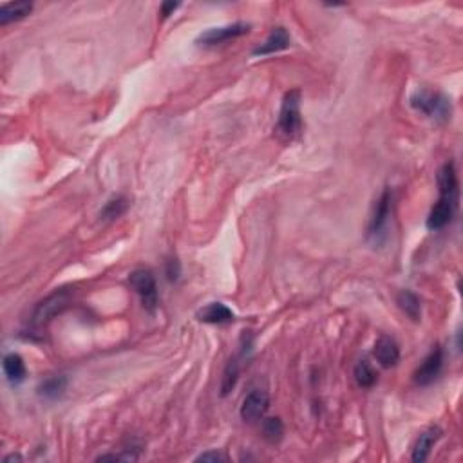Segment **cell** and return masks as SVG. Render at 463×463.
<instances>
[{
	"label": "cell",
	"mask_w": 463,
	"mask_h": 463,
	"mask_svg": "<svg viewBox=\"0 0 463 463\" xmlns=\"http://www.w3.org/2000/svg\"><path fill=\"white\" fill-rule=\"evenodd\" d=\"M303 129V118H300V93L297 89L290 91L282 98L281 113H279L275 132L281 139H293L299 136Z\"/></svg>",
	"instance_id": "1"
},
{
	"label": "cell",
	"mask_w": 463,
	"mask_h": 463,
	"mask_svg": "<svg viewBox=\"0 0 463 463\" xmlns=\"http://www.w3.org/2000/svg\"><path fill=\"white\" fill-rule=\"evenodd\" d=\"M71 297V290H68V288H62V290H56L51 295H47L46 299L40 300V303L34 306L33 315H31L30 320L31 328L40 329L49 324L51 320L55 319L56 315H60V313L69 306Z\"/></svg>",
	"instance_id": "2"
},
{
	"label": "cell",
	"mask_w": 463,
	"mask_h": 463,
	"mask_svg": "<svg viewBox=\"0 0 463 463\" xmlns=\"http://www.w3.org/2000/svg\"><path fill=\"white\" fill-rule=\"evenodd\" d=\"M411 107L418 113L426 114L433 120H440V122H445V120L451 118V100L447 96H443L442 93H434V91H427V89H421L411 96Z\"/></svg>",
	"instance_id": "3"
},
{
	"label": "cell",
	"mask_w": 463,
	"mask_h": 463,
	"mask_svg": "<svg viewBox=\"0 0 463 463\" xmlns=\"http://www.w3.org/2000/svg\"><path fill=\"white\" fill-rule=\"evenodd\" d=\"M129 284H131L132 290L138 293L145 310L154 312L158 307V303H160V295H158L156 279H154L151 269H134V272L129 275Z\"/></svg>",
	"instance_id": "4"
},
{
	"label": "cell",
	"mask_w": 463,
	"mask_h": 463,
	"mask_svg": "<svg viewBox=\"0 0 463 463\" xmlns=\"http://www.w3.org/2000/svg\"><path fill=\"white\" fill-rule=\"evenodd\" d=\"M248 31H250V24L236 22V24H228V25H221V27H212V30H207L205 33L199 34L196 42H198L199 46L215 47V46H221V44L224 42H230L234 38L243 37V34H246Z\"/></svg>",
	"instance_id": "5"
},
{
	"label": "cell",
	"mask_w": 463,
	"mask_h": 463,
	"mask_svg": "<svg viewBox=\"0 0 463 463\" xmlns=\"http://www.w3.org/2000/svg\"><path fill=\"white\" fill-rule=\"evenodd\" d=\"M391 208H393V192L389 189H386L382 192V196L379 198V201H376L375 212H373L369 221V237L375 241V243L386 236L389 217H391Z\"/></svg>",
	"instance_id": "6"
},
{
	"label": "cell",
	"mask_w": 463,
	"mask_h": 463,
	"mask_svg": "<svg viewBox=\"0 0 463 463\" xmlns=\"http://www.w3.org/2000/svg\"><path fill=\"white\" fill-rule=\"evenodd\" d=\"M269 407V395L261 389H253L252 393L244 396L241 404V418L246 421H255L266 414Z\"/></svg>",
	"instance_id": "7"
},
{
	"label": "cell",
	"mask_w": 463,
	"mask_h": 463,
	"mask_svg": "<svg viewBox=\"0 0 463 463\" xmlns=\"http://www.w3.org/2000/svg\"><path fill=\"white\" fill-rule=\"evenodd\" d=\"M443 367V351L440 348L431 351L426 357V360L421 362V366L418 367L417 373H414V382L418 386H429L434 380L438 379V375L442 373Z\"/></svg>",
	"instance_id": "8"
},
{
	"label": "cell",
	"mask_w": 463,
	"mask_h": 463,
	"mask_svg": "<svg viewBox=\"0 0 463 463\" xmlns=\"http://www.w3.org/2000/svg\"><path fill=\"white\" fill-rule=\"evenodd\" d=\"M456 210V199L452 198H442L436 203L434 207L431 208L429 217H427V228L429 230H442L443 227L451 223L452 217H455Z\"/></svg>",
	"instance_id": "9"
},
{
	"label": "cell",
	"mask_w": 463,
	"mask_h": 463,
	"mask_svg": "<svg viewBox=\"0 0 463 463\" xmlns=\"http://www.w3.org/2000/svg\"><path fill=\"white\" fill-rule=\"evenodd\" d=\"M440 438H442V429L438 426H431L424 433H420L413 447V462H426L431 455V449L438 443Z\"/></svg>",
	"instance_id": "10"
},
{
	"label": "cell",
	"mask_w": 463,
	"mask_h": 463,
	"mask_svg": "<svg viewBox=\"0 0 463 463\" xmlns=\"http://www.w3.org/2000/svg\"><path fill=\"white\" fill-rule=\"evenodd\" d=\"M373 355H375L376 362L382 367H393L400 360V348L391 337H380L375 342Z\"/></svg>",
	"instance_id": "11"
},
{
	"label": "cell",
	"mask_w": 463,
	"mask_h": 463,
	"mask_svg": "<svg viewBox=\"0 0 463 463\" xmlns=\"http://www.w3.org/2000/svg\"><path fill=\"white\" fill-rule=\"evenodd\" d=\"M198 319L207 324H230L236 320V313L231 312L230 307L224 306L223 303H212L207 307H203L198 313Z\"/></svg>",
	"instance_id": "12"
},
{
	"label": "cell",
	"mask_w": 463,
	"mask_h": 463,
	"mask_svg": "<svg viewBox=\"0 0 463 463\" xmlns=\"http://www.w3.org/2000/svg\"><path fill=\"white\" fill-rule=\"evenodd\" d=\"M288 46H290V34H288V31L284 27H275L265 42L253 49V55H274V53H279V51H284Z\"/></svg>",
	"instance_id": "13"
},
{
	"label": "cell",
	"mask_w": 463,
	"mask_h": 463,
	"mask_svg": "<svg viewBox=\"0 0 463 463\" xmlns=\"http://www.w3.org/2000/svg\"><path fill=\"white\" fill-rule=\"evenodd\" d=\"M436 182H438L440 196L442 198L456 199V196H458V174H456V167L452 161L445 163L440 169Z\"/></svg>",
	"instance_id": "14"
},
{
	"label": "cell",
	"mask_w": 463,
	"mask_h": 463,
	"mask_svg": "<svg viewBox=\"0 0 463 463\" xmlns=\"http://www.w3.org/2000/svg\"><path fill=\"white\" fill-rule=\"evenodd\" d=\"M33 9L31 2H8L0 8V24L6 25L9 22H17L20 18L27 17Z\"/></svg>",
	"instance_id": "15"
},
{
	"label": "cell",
	"mask_w": 463,
	"mask_h": 463,
	"mask_svg": "<svg viewBox=\"0 0 463 463\" xmlns=\"http://www.w3.org/2000/svg\"><path fill=\"white\" fill-rule=\"evenodd\" d=\"M65 389H68V376L53 375L40 383L38 393H40V396L47 398V400H56V398H60L65 393Z\"/></svg>",
	"instance_id": "16"
},
{
	"label": "cell",
	"mask_w": 463,
	"mask_h": 463,
	"mask_svg": "<svg viewBox=\"0 0 463 463\" xmlns=\"http://www.w3.org/2000/svg\"><path fill=\"white\" fill-rule=\"evenodd\" d=\"M396 303H398L400 310L409 317V319L417 320V322L421 319V303H420V297H418L417 293H413V291L409 290L400 291Z\"/></svg>",
	"instance_id": "17"
},
{
	"label": "cell",
	"mask_w": 463,
	"mask_h": 463,
	"mask_svg": "<svg viewBox=\"0 0 463 463\" xmlns=\"http://www.w3.org/2000/svg\"><path fill=\"white\" fill-rule=\"evenodd\" d=\"M4 373L11 383H20L25 379V364L20 355L9 353L4 357Z\"/></svg>",
	"instance_id": "18"
},
{
	"label": "cell",
	"mask_w": 463,
	"mask_h": 463,
	"mask_svg": "<svg viewBox=\"0 0 463 463\" xmlns=\"http://www.w3.org/2000/svg\"><path fill=\"white\" fill-rule=\"evenodd\" d=\"M129 208V199L125 196H114L113 199L106 203V207L101 208L100 220L101 221H114L122 217Z\"/></svg>",
	"instance_id": "19"
},
{
	"label": "cell",
	"mask_w": 463,
	"mask_h": 463,
	"mask_svg": "<svg viewBox=\"0 0 463 463\" xmlns=\"http://www.w3.org/2000/svg\"><path fill=\"white\" fill-rule=\"evenodd\" d=\"M355 380L360 388H373L379 380V375H376L375 367L371 366L367 360H360V362L355 366Z\"/></svg>",
	"instance_id": "20"
},
{
	"label": "cell",
	"mask_w": 463,
	"mask_h": 463,
	"mask_svg": "<svg viewBox=\"0 0 463 463\" xmlns=\"http://www.w3.org/2000/svg\"><path fill=\"white\" fill-rule=\"evenodd\" d=\"M241 373V362L239 358H231L230 362H228L227 369L223 373V382H221V395L227 396L231 389L236 388L237 379H239Z\"/></svg>",
	"instance_id": "21"
},
{
	"label": "cell",
	"mask_w": 463,
	"mask_h": 463,
	"mask_svg": "<svg viewBox=\"0 0 463 463\" xmlns=\"http://www.w3.org/2000/svg\"><path fill=\"white\" fill-rule=\"evenodd\" d=\"M262 436L269 443H279L284 436V424L281 418H266L262 421Z\"/></svg>",
	"instance_id": "22"
},
{
	"label": "cell",
	"mask_w": 463,
	"mask_h": 463,
	"mask_svg": "<svg viewBox=\"0 0 463 463\" xmlns=\"http://www.w3.org/2000/svg\"><path fill=\"white\" fill-rule=\"evenodd\" d=\"M179 275H182L179 261H177V259H169V261H167V277H169V281H177Z\"/></svg>",
	"instance_id": "23"
},
{
	"label": "cell",
	"mask_w": 463,
	"mask_h": 463,
	"mask_svg": "<svg viewBox=\"0 0 463 463\" xmlns=\"http://www.w3.org/2000/svg\"><path fill=\"white\" fill-rule=\"evenodd\" d=\"M227 459V456L221 455V452L217 451H210V452H205V455L198 456V462H224Z\"/></svg>",
	"instance_id": "24"
},
{
	"label": "cell",
	"mask_w": 463,
	"mask_h": 463,
	"mask_svg": "<svg viewBox=\"0 0 463 463\" xmlns=\"http://www.w3.org/2000/svg\"><path fill=\"white\" fill-rule=\"evenodd\" d=\"M179 8V4H174V2H165L163 6H161V15H163V18L170 17L176 9Z\"/></svg>",
	"instance_id": "25"
},
{
	"label": "cell",
	"mask_w": 463,
	"mask_h": 463,
	"mask_svg": "<svg viewBox=\"0 0 463 463\" xmlns=\"http://www.w3.org/2000/svg\"><path fill=\"white\" fill-rule=\"evenodd\" d=\"M15 459H17V462H20V456H18V455H11V456H6V458H4V462L6 463H9V462H15Z\"/></svg>",
	"instance_id": "26"
}]
</instances>
